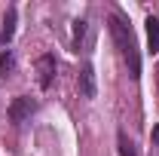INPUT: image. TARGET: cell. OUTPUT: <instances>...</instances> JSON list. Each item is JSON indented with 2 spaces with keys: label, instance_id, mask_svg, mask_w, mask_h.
Returning <instances> with one entry per match:
<instances>
[{
  "label": "cell",
  "instance_id": "1",
  "mask_svg": "<svg viewBox=\"0 0 159 156\" xmlns=\"http://www.w3.org/2000/svg\"><path fill=\"white\" fill-rule=\"evenodd\" d=\"M110 37H113V43H116L119 55H122V61L129 64V77L138 80L141 77V55H138V43H135V34H132V28L122 21V16H110Z\"/></svg>",
  "mask_w": 159,
  "mask_h": 156
},
{
  "label": "cell",
  "instance_id": "2",
  "mask_svg": "<svg viewBox=\"0 0 159 156\" xmlns=\"http://www.w3.org/2000/svg\"><path fill=\"white\" fill-rule=\"evenodd\" d=\"M31 113H34V101H31L28 95L16 98V101H12V107H9V119H12V122H21V119L31 117Z\"/></svg>",
  "mask_w": 159,
  "mask_h": 156
},
{
  "label": "cell",
  "instance_id": "3",
  "mask_svg": "<svg viewBox=\"0 0 159 156\" xmlns=\"http://www.w3.org/2000/svg\"><path fill=\"white\" fill-rule=\"evenodd\" d=\"M37 74H40V86L49 89V86H52V77H55V58H52V55H43V58L37 61Z\"/></svg>",
  "mask_w": 159,
  "mask_h": 156
},
{
  "label": "cell",
  "instance_id": "4",
  "mask_svg": "<svg viewBox=\"0 0 159 156\" xmlns=\"http://www.w3.org/2000/svg\"><path fill=\"white\" fill-rule=\"evenodd\" d=\"M80 92H83V98H95V74H92L89 64H86L83 74H80Z\"/></svg>",
  "mask_w": 159,
  "mask_h": 156
},
{
  "label": "cell",
  "instance_id": "5",
  "mask_svg": "<svg viewBox=\"0 0 159 156\" xmlns=\"http://www.w3.org/2000/svg\"><path fill=\"white\" fill-rule=\"evenodd\" d=\"M144 25H147V43H150V52H159V19L150 16Z\"/></svg>",
  "mask_w": 159,
  "mask_h": 156
},
{
  "label": "cell",
  "instance_id": "6",
  "mask_svg": "<svg viewBox=\"0 0 159 156\" xmlns=\"http://www.w3.org/2000/svg\"><path fill=\"white\" fill-rule=\"evenodd\" d=\"M12 25H16V9H9V12H6V19H3V31H0V43H9V37H12Z\"/></svg>",
  "mask_w": 159,
  "mask_h": 156
},
{
  "label": "cell",
  "instance_id": "7",
  "mask_svg": "<svg viewBox=\"0 0 159 156\" xmlns=\"http://www.w3.org/2000/svg\"><path fill=\"white\" fill-rule=\"evenodd\" d=\"M119 153L122 156H138V150H135V144L125 138V132H119Z\"/></svg>",
  "mask_w": 159,
  "mask_h": 156
},
{
  "label": "cell",
  "instance_id": "8",
  "mask_svg": "<svg viewBox=\"0 0 159 156\" xmlns=\"http://www.w3.org/2000/svg\"><path fill=\"white\" fill-rule=\"evenodd\" d=\"M0 67H3V71H9V67H12V58H9V55H3V58H0Z\"/></svg>",
  "mask_w": 159,
  "mask_h": 156
},
{
  "label": "cell",
  "instance_id": "9",
  "mask_svg": "<svg viewBox=\"0 0 159 156\" xmlns=\"http://www.w3.org/2000/svg\"><path fill=\"white\" fill-rule=\"evenodd\" d=\"M153 141L159 144V126H153Z\"/></svg>",
  "mask_w": 159,
  "mask_h": 156
}]
</instances>
